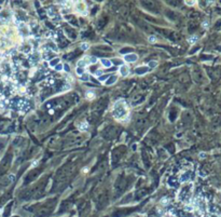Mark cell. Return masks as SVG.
<instances>
[{
  "label": "cell",
  "mask_w": 221,
  "mask_h": 217,
  "mask_svg": "<svg viewBox=\"0 0 221 217\" xmlns=\"http://www.w3.org/2000/svg\"><path fill=\"white\" fill-rule=\"evenodd\" d=\"M185 3H187V4H194L195 2H194V1H185Z\"/></svg>",
  "instance_id": "8"
},
{
  "label": "cell",
  "mask_w": 221,
  "mask_h": 217,
  "mask_svg": "<svg viewBox=\"0 0 221 217\" xmlns=\"http://www.w3.org/2000/svg\"><path fill=\"white\" fill-rule=\"evenodd\" d=\"M203 26H204V27H208V22H204L203 23Z\"/></svg>",
  "instance_id": "10"
},
{
  "label": "cell",
  "mask_w": 221,
  "mask_h": 217,
  "mask_svg": "<svg viewBox=\"0 0 221 217\" xmlns=\"http://www.w3.org/2000/svg\"><path fill=\"white\" fill-rule=\"evenodd\" d=\"M55 68H56L57 70H61V65H57V66L55 67Z\"/></svg>",
  "instance_id": "9"
},
{
  "label": "cell",
  "mask_w": 221,
  "mask_h": 217,
  "mask_svg": "<svg viewBox=\"0 0 221 217\" xmlns=\"http://www.w3.org/2000/svg\"><path fill=\"white\" fill-rule=\"evenodd\" d=\"M137 59V55L136 54H127L125 55V61L126 62H135Z\"/></svg>",
  "instance_id": "1"
},
{
  "label": "cell",
  "mask_w": 221,
  "mask_h": 217,
  "mask_svg": "<svg viewBox=\"0 0 221 217\" xmlns=\"http://www.w3.org/2000/svg\"><path fill=\"white\" fill-rule=\"evenodd\" d=\"M149 41H150L151 43H154L155 41H157V38H155V37H152V36H151V37H149Z\"/></svg>",
  "instance_id": "5"
},
{
  "label": "cell",
  "mask_w": 221,
  "mask_h": 217,
  "mask_svg": "<svg viewBox=\"0 0 221 217\" xmlns=\"http://www.w3.org/2000/svg\"><path fill=\"white\" fill-rule=\"evenodd\" d=\"M101 63L104 64L106 67H111V65H112V64H111V62L107 61V59H101Z\"/></svg>",
  "instance_id": "3"
},
{
  "label": "cell",
  "mask_w": 221,
  "mask_h": 217,
  "mask_svg": "<svg viewBox=\"0 0 221 217\" xmlns=\"http://www.w3.org/2000/svg\"><path fill=\"white\" fill-rule=\"evenodd\" d=\"M196 40H197V37H196V36H192V37H190V38H189V40H188V41H189L191 44H193V43H195V42H196Z\"/></svg>",
  "instance_id": "4"
},
{
  "label": "cell",
  "mask_w": 221,
  "mask_h": 217,
  "mask_svg": "<svg viewBox=\"0 0 221 217\" xmlns=\"http://www.w3.org/2000/svg\"><path fill=\"white\" fill-rule=\"evenodd\" d=\"M81 48L85 50V49H87V48H88V44H87V43H82V44H81Z\"/></svg>",
  "instance_id": "6"
},
{
  "label": "cell",
  "mask_w": 221,
  "mask_h": 217,
  "mask_svg": "<svg viewBox=\"0 0 221 217\" xmlns=\"http://www.w3.org/2000/svg\"><path fill=\"white\" fill-rule=\"evenodd\" d=\"M149 65H150V66H153V67H154V66H157V65H158V63H157V62H150Z\"/></svg>",
  "instance_id": "7"
},
{
  "label": "cell",
  "mask_w": 221,
  "mask_h": 217,
  "mask_svg": "<svg viewBox=\"0 0 221 217\" xmlns=\"http://www.w3.org/2000/svg\"><path fill=\"white\" fill-rule=\"evenodd\" d=\"M64 69H65V70H69V68H68V66H65Z\"/></svg>",
  "instance_id": "11"
},
{
  "label": "cell",
  "mask_w": 221,
  "mask_h": 217,
  "mask_svg": "<svg viewBox=\"0 0 221 217\" xmlns=\"http://www.w3.org/2000/svg\"><path fill=\"white\" fill-rule=\"evenodd\" d=\"M120 73L122 76H126L128 73V68L126 67V66H124V65H123V66H121V68H120Z\"/></svg>",
  "instance_id": "2"
}]
</instances>
